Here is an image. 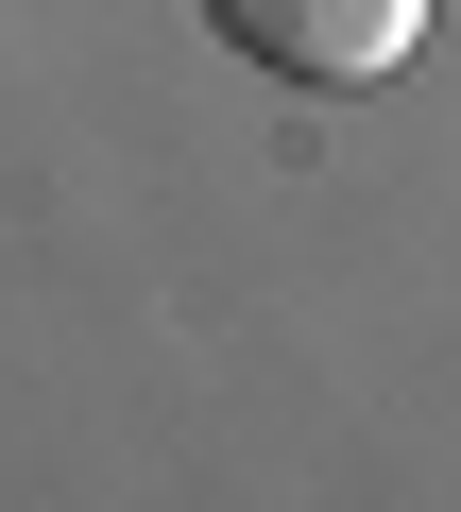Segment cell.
Here are the masks:
<instances>
[{
  "label": "cell",
  "instance_id": "obj_1",
  "mask_svg": "<svg viewBox=\"0 0 461 512\" xmlns=\"http://www.w3.org/2000/svg\"><path fill=\"white\" fill-rule=\"evenodd\" d=\"M205 18H222V52H257L291 86H393L427 52V0H205Z\"/></svg>",
  "mask_w": 461,
  "mask_h": 512
}]
</instances>
